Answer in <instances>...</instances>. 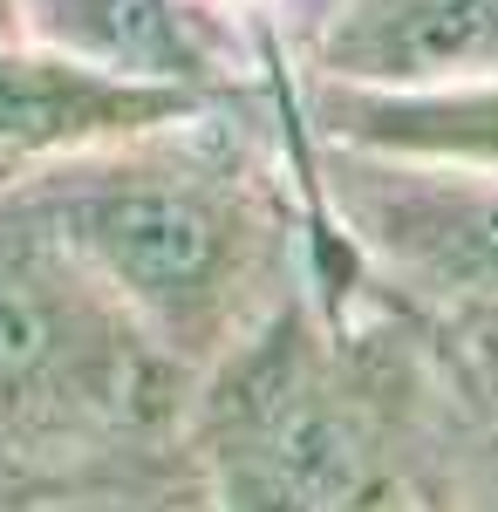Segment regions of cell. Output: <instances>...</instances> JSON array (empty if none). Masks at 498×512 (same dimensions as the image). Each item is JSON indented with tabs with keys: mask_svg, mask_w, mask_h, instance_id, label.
I'll return each instance as SVG.
<instances>
[{
	"mask_svg": "<svg viewBox=\"0 0 498 512\" xmlns=\"http://www.w3.org/2000/svg\"><path fill=\"white\" fill-rule=\"evenodd\" d=\"M185 451L212 512H369L389 492L498 512V458L437 315L383 287L335 226L314 274L192 376Z\"/></svg>",
	"mask_w": 498,
	"mask_h": 512,
	"instance_id": "1",
	"label": "cell"
},
{
	"mask_svg": "<svg viewBox=\"0 0 498 512\" xmlns=\"http://www.w3.org/2000/svg\"><path fill=\"white\" fill-rule=\"evenodd\" d=\"M0 48H28V0H0Z\"/></svg>",
	"mask_w": 498,
	"mask_h": 512,
	"instance_id": "9",
	"label": "cell"
},
{
	"mask_svg": "<svg viewBox=\"0 0 498 512\" xmlns=\"http://www.w3.org/2000/svg\"><path fill=\"white\" fill-rule=\"evenodd\" d=\"M301 171L383 287L423 315H498V164L369 151L301 123Z\"/></svg>",
	"mask_w": 498,
	"mask_h": 512,
	"instance_id": "4",
	"label": "cell"
},
{
	"mask_svg": "<svg viewBox=\"0 0 498 512\" xmlns=\"http://www.w3.org/2000/svg\"><path fill=\"white\" fill-rule=\"evenodd\" d=\"M14 192L110 280L185 376L260 328L314 274L328 233L301 171L294 55L253 96L21 164Z\"/></svg>",
	"mask_w": 498,
	"mask_h": 512,
	"instance_id": "2",
	"label": "cell"
},
{
	"mask_svg": "<svg viewBox=\"0 0 498 512\" xmlns=\"http://www.w3.org/2000/svg\"><path fill=\"white\" fill-rule=\"evenodd\" d=\"M14 171H21V164H14V158H0V192L14 185Z\"/></svg>",
	"mask_w": 498,
	"mask_h": 512,
	"instance_id": "12",
	"label": "cell"
},
{
	"mask_svg": "<svg viewBox=\"0 0 498 512\" xmlns=\"http://www.w3.org/2000/svg\"><path fill=\"white\" fill-rule=\"evenodd\" d=\"M294 76L355 89L498 82V0H287Z\"/></svg>",
	"mask_w": 498,
	"mask_h": 512,
	"instance_id": "6",
	"label": "cell"
},
{
	"mask_svg": "<svg viewBox=\"0 0 498 512\" xmlns=\"http://www.w3.org/2000/svg\"><path fill=\"white\" fill-rule=\"evenodd\" d=\"M7 512H212L205 485L192 472V451L178 465L130 478H82V485H28Z\"/></svg>",
	"mask_w": 498,
	"mask_h": 512,
	"instance_id": "7",
	"label": "cell"
},
{
	"mask_svg": "<svg viewBox=\"0 0 498 512\" xmlns=\"http://www.w3.org/2000/svg\"><path fill=\"white\" fill-rule=\"evenodd\" d=\"M28 41L198 103L253 96L287 62L280 21L232 0H28Z\"/></svg>",
	"mask_w": 498,
	"mask_h": 512,
	"instance_id": "5",
	"label": "cell"
},
{
	"mask_svg": "<svg viewBox=\"0 0 498 512\" xmlns=\"http://www.w3.org/2000/svg\"><path fill=\"white\" fill-rule=\"evenodd\" d=\"M369 512H444V506H430V499H417V492H389V499H376Z\"/></svg>",
	"mask_w": 498,
	"mask_h": 512,
	"instance_id": "10",
	"label": "cell"
},
{
	"mask_svg": "<svg viewBox=\"0 0 498 512\" xmlns=\"http://www.w3.org/2000/svg\"><path fill=\"white\" fill-rule=\"evenodd\" d=\"M192 376L110 280L0 192V458L35 485L130 478L185 458Z\"/></svg>",
	"mask_w": 498,
	"mask_h": 512,
	"instance_id": "3",
	"label": "cell"
},
{
	"mask_svg": "<svg viewBox=\"0 0 498 512\" xmlns=\"http://www.w3.org/2000/svg\"><path fill=\"white\" fill-rule=\"evenodd\" d=\"M28 485H35V478H21V472H14V465H7V458H0V512L14 506V499H21Z\"/></svg>",
	"mask_w": 498,
	"mask_h": 512,
	"instance_id": "11",
	"label": "cell"
},
{
	"mask_svg": "<svg viewBox=\"0 0 498 512\" xmlns=\"http://www.w3.org/2000/svg\"><path fill=\"white\" fill-rule=\"evenodd\" d=\"M437 342H444L471 424L498 458V315H437Z\"/></svg>",
	"mask_w": 498,
	"mask_h": 512,
	"instance_id": "8",
	"label": "cell"
}]
</instances>
